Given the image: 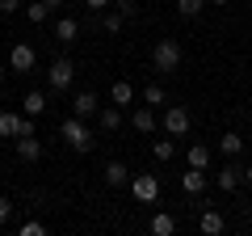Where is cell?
Listing matches in <instances>:
<instances>
[{
	"label": "cell",
	"mask_w": 252,
	"mask_h": 236,
	"mask_svg": "<svg viewBox=\"0 0 252 236\" xmlns=\"http://www.w3.org/2000/svg\"><path fill=\"white\" fill-rule=\"evenodd\" d=\"M240 182H244V169H240V164H227L223 173H215V186H219V190H223V194L240 190Z\"/></svg>",
	"instance_id": "7"
},
{
	"label": "cell",
	"mask_w": 252,
	"mask_h": 236,
	"mask_svg": "<svg viewBox=\"0 0 252 236\" xmlns=\"http://www.w3.org/2000/svg\"><path fill=\"white\" fill-rule=\"evenodd\" d=\"M152 156H156V160H172V156H177V144H172V139H156V144H152Z\"/></svg>",
	"instance_id": "21"
},
{
	"label": "cell",
	"mask_w": 252,
	"mask_h": 236,
	"mask_svg": "<svg viewBox=\"0 0 252 236\" xmlns=\"http://www.w3.org/2000/svg\"><path fill=\"white\" fill-rule=\"evenodd\" d=\"M17 9H21V0H0V13H4V17H13Z\"/></svg>",
	"instance_id": "29"
},
{
	"label": "cell",
	"mask_w": 252,
	"mask_h": 236,
	"mask_svg": "<svg viewBox=\"0 0 252 236\" xmlns=\"http://www.w3.org/2000/svg\"><path fill=\"white\" fill-rule=\"evenodd\" d=\"M219 152H223V156H240L244 152V139L235 135V131H227V135L219 139Z\"/></svg>",
	"instance_id": "20"
},
{
	"label": "cell",
	"mask_w": 252,
	"mask_h": 236,
	"mask_svg": "<svg viewBox=\"0 0 252 236\" xmlns=\"http://www.w3.org/2000/svg\"><path fill=\"white\" fill-rule=\"evenodd\" d=\"M164 131H168V135H189V110L185 106H168L164 110Z\"/></svg>",
	"instance_id": "5"
},
{
	"label": "cell",
	"mask_w": 252,
	"mask_h": 236,
	"mask_svg": "<svg viewBox=\"0 0 252 236\" xmlns=\"http://www.w3.org/2000/svg\"><path fill=\"white\" fill-rule=\"evenodd\" d=\"M152 232L156 236H172V232H177V219H172L168 211H156V215H152Z\"/></svg>",
	"instance_id": "18"
},
{
	"label": "cell",
	"mask_w": 252,
	"mask_h": 236,
	"mask_svg": "<svg viewBox=\"0 0 252 236\" xmlns=\"http://www.w3.org/2000/svg\"><path fill=\"white\" fill-rule=\"evenodd\" d=\"M46 17H51V9H46V0H34V4H26V21H30V26H42Z\"/></svg>",
	"instance_id": "19"
},
{
	"label": "cell",
	"mask_w": 252,
	"mask_h": 236,
	"mask_svg": "<svg viewBox=\"0 0 252 236\" xmlns=\"http://www.w3.org/2000/svg\"><path fill=\"white\" fill-rule=\"evenodd\" d=\"M76 34H80V21L76 17H59L55 21V38H59V42H76Z\"/></svg>",
	"instance_id": "12"
},
{
	"label": "cell",
	"mask_w": 252,
	"mask_h": 236,
	"mask_svg": "<svg viewBox=\"0 0 252 236\" xmlns=\"http://www.w3.org/2000/svg\"><path fill=\"white\" fill-rule=\"evenodd\" d=\"M152 64H156V72H177L181 68V42L177 38H160L156 51H152Z\"/></svg>",
	"instance_id": "2"
},
{
	"label": "cell",
	"mask_w": 252,
	"mask_h": 236,
	"mask_svg": "<svg viewBox=\"0 0 252 236\" xmlns=\"http://www.w3.org/2000/svg\"><path fill=\"white\" fill-rule=\"evenodd\" d=\"M84 4H89L93 13H101V9H105V4H109V0H84Z\"/></svg>",
	"instance_id": "31"
},
{
	"label": "cell",
	"mask_w": 252,
	"mask_h": 236,
	"mask_svg": "<svg viewBox=\"0 0 252 236\" xmlns=\"http://www.w3.org/2000/svg\"><path fill=\"white\" fill-rule=\"evenodd\" d=\"M202 9H206V0H177V13H181V17H198Z\"/></svg>",
	"instance_id": "24"
},
{
	"label": "cell",
	"mask_w": 252,
	"mask_h": 236,
	"mask_svg": "<svg viewBox=\"0 0 252 236\" xmlns=\"http://www.w3.org/2000/svg\"><path fill=\"white\" fill-rule=\"evenodd\" d=\"M9 215H13V202L4 198V194H0V224H4V219H9Z\"/></svg>",
	"instance_id": "30"
},
{
	"label": "cell",
	"mask_w": 252,
	"mask_h": 236,
	"mask_svg": "<svg viewBox=\"0 0 252 236\" xmlns=\"http://www.w3.org/2000/svg\"><path fill=\"white\" fill-rule=\"evenodd\" d=\"M130 122H135V131H143V135H152V131H156V110H152V106H139Z\"/></svg>",
	"instance_id": "13"
},
{
	"label": "cell",
	"mask_w": 252,
	"mask_h": 236,
	"mask_svg": "<svg viewBox=\"0 0 252 236\" xmlns=\"http://www.w3.org/2000/svg\"><path fill=\"white\" fill-rule=\"evenodd\" d=\"M17 156H21L26 164H34L38 156H42V144H38L34 135H17Z\"/></svg>",
	"instance_id": "11"
},
{
	"label": "cell",
	"mask_w": 252,
	"mask_h": 236,
	"mask_svg": "<svg viewBox=\"0 0 252 236\" xmlns=\"http://www.w3.org/2000/svg\"><path fill=\"white\" fill-rule=\"evenodd\" d=\"M34 64H38L34 46L17 42V46H13V51H9V68H13V72H34Z\"/></svg>",
	"instance_id": "6"
},
{
	"label": "cell",
	"mask_w": 252,
	"mask_h": 236,
	"mask_svg": "<svg viewBox=\"0 0 252 236\" xmlns=\"http://www.w3.org/2000/svg\"><path fill=\"white\" fill-rule=\"evenodd\" d=\"M122 13H105V17H101V26H105V34H118V30H122Z\"/></svg>",
	"instance_id": "26"
},
{
	"label": "cell",
	"mask_w": 252,
	"mask_h": 236,
	"mask_svg": "<svg viewBox=\"0 0 252 236\" xmlns=\"http://www.w3.org/2000/svg\"><path fill=\"white\" fill-rule=\"evenodd\" d=\"M181 190H185V194H202V190H206V169L181 173Z\"/></svg>",
	"instance_id": "10"
},
{
	"label": "cell",
	"mask_w": 252,
	"mask_h": 236,
	"mask_svg": "<svg viewBox=\"0 0 252 236\" xmlns=\"http://www.w3.org/2000/svg\"><path fill=\"white\" fill-rule=\"evenodd\" d=\"M17 236H46V224H38V219H26V224L17 228Z\"/></svg>",
	"instance_id": "25"
},
{
	"label": "cell",
	"mask_w": 252,
	"mask_h": 236,
	"mask_svg": "<svg viewBox=\"0 0 252 236\" xmlns=\"http://www.w3.org/2000/svg\"><path fill=\"white\" fill-rule=\"evenodd\" d=\"M130 194H135L139 202H156V198H160V182H156V173H139L135 182H130Z\"/></svg>",
	"instance_id": "4"
},
{
	"label": "cell",
	"mask_w": 252,
	"mask_h": 236,
	"mask_svg": "<svg viewBox=\"0 0 252 236\" xmlns=\"http://www.w3.org/2000/svg\"><path fill=\"white\" fill-rule=\"evenodd\" d=\"M59 135L67 139V148H76V152H93V131L84 127V118H67V122H59Z\"/></svg>",
	"instance_id": "1"
},
{
	"label": "cell",
	"mask_w": 252,
	"mask_h": 236,
	"mask_svg": "<svg viewBox=\"0 0 252 236\" xmlns=\"http://www.w3.org/2000/svg\"><path fill=\"white\" fill-rule=\"evenodd\" d=\"M97 93H76V97H72V114L76 118H93V114H97Z\"/></svg>",
	"instance_id": "8"
},
{
	"label": "cell",
	"mask_w": 252,
	"mask_h": 236,
	"mask_svg": "<svg viewBox=\"0 0 252 236\" xmlns=\"http://www.w3.org/2000/svg\"><path fill=\"white\" fill-rule=\"evenodd\" d=\"M244 182H248V186H252V164H244Z\"/></svg>",
	"instance_id": "33"
},
{
	"label": "cell",
	"mask_w": 252,
	"mask_h": 236,
	"mask_svg": "<svg viewBox=\"0 0 252 236\" xmlns=\"http://www.w3.org/2000/svg\"><path fill=\"white\" fill-rule=\"evenodd\" d=\"M143 101H147V106H164V89H160V84H147V89H143Z\"/></svg>",
	"instance_id": "27"
},
{
	"label": "cell",
	"mask_w": 252,
	"mask_h": 236,
	"mask_svg": "<svg viewBox=\"0 0 252 236\" xmlns=\"http://www.w3.org/2000/svg\"><path fill=\"white\" fill-rule=\"evenodd\" d=\"M21 106H26V114H42V110H46V93H26V101H21Z\"/></svg>",
	"instance_id": "23"
},
{
	"label": "cell",
	"mask_w": 252,
	"mask_h": 236,
	"mask_svg": "<svg viewBox=\"0 0 252 236\" xmlns=\"http://www.w3.org/2000/svg\"><path fill=\"white\" fill-rule=\"evenodd\" d=\"M135 9H139L135 0H118V13H122V17H135Z\"/></svg>",
	"instance_id": "28"
},
{
	"label": "cell",
	"mask_w": 252,
	"mask_h": 236,
	"mask_svg": "<svg viewBox=\"0 0 252 236\" xmlns=\"http://www.w3.org/2000/svg\"><path fill=\"white\" fill-rule=\"evenodd\" d=\"M198 228H202L206 236H219V232H227V219L219 215L215 207H206V211H202V219H198Z\"/></svg>",
	"instance_id": "9"
},
{
	"label": "cell",
	"mask_w": 252,
	"mask_h": 236,
	"mask_svg": "<svg viewBox=\"0 0 252 236\" xmlns=\"http://www.w3.org/2000/svg\"><path fill=\"white\" fill-rule=\"evenodd\" d=\"M17 131H21V114L4 110V114H0V139H17Z\"/></svg>",
	"instance_id": "14"
},
{
	"label": "cell",
	"mask_w": 252,
	"mask_h": 236,
	"mask_svg": "<svg viewBox=\"0 0 252 236\" xmlns=\"http://www.w3.org/2000/svg\"><path fill=\"white\" fill-rule=\"evenodd\" d=\"M185 160H189V169H210V148H202V144H189Z\"/></svg>",
	"instance_id": "16"
},
{
	"label": "cell",
	"mask_w": 252,
	"mask_h": 236,
	"mask_svg": "<svg viewBox=\"0 0 252 236\" xmlns=\"http://www.w3.org/2000/svg\"><path fill=\"white\" fill-rule=\"evenodd\" d=\"M72 80H76V64H72V59H55L51 72H46V84H51L55 93H67Z\"/></svg>",
	"instance_id": "3"
},
{
	"label": "cell",
	"mask_w": 252,
	"mask_h": 236,
	"mask_svg": "<svg viewBox=\"0 0 252 236\" xmlns=\"http://www.w3.org/2000/svg\"><path fill=\"white\" fill-rule=\"evenodd\" d=\"M105 182L109 186H126V164L122 160H109L105 164Z\"/></svg>",
	"instance_id": "22"
},
{
	"label": "cell",
	"mask_w": 252,
	"mask_h": 236,
	"mask_svg": "<svg viewBox=\"0 0 252 236\" xmlns=\"http://www.w3.org/2000/svg\"><path fill=\"white\" fill-rule=\"evenodd\" d=\"M97 122H101V131H118V127H122V110H118V106L97 110Z\"/></svg>",
	"instance_id": "17"
},
{
	"label": "cell",
	"mask_w": 252,
	"mask_h": 236,
	"mask_svg": "<svg viewBox=\"0 0 252 236\" xmlns=\"http://www.w3.org/2000/svg\"><path fill=\"white\" fill-rule=\"evenodd\" d=\"M109 97H114V106H130V101H135V84L130 80H114Z\"/></svg>",
	"instance_id": "15"
},
{
	"label": "cell",
	"mask_w": 252,
	"mask_h": 236,
	"mask_svg": "<svg viewBox=\"0 0 252 236\" xmlns=\"http://www.w3.org/2000/svg\"><path fill=\"white\" fill-rule=\"evenodd\" d=\"M46 9H51V13H59V9H63V0H46Z\"/></svg>",
	"instance_id": "32"
},
{
	"label": "cell",
	"mask_w": 252,
	"mask_h": 236,
	"mask_svg": "<svg viewBox=\"0 0 252 236\" xmlns=\"http://www.w3.org/2000/svg\"><path fill=\"white\" fill-rule=\"evenodd\" d=\"M206 4H227V0H206Z\"/></svg>",
	"instance_id": "34"
}]
</instances>
